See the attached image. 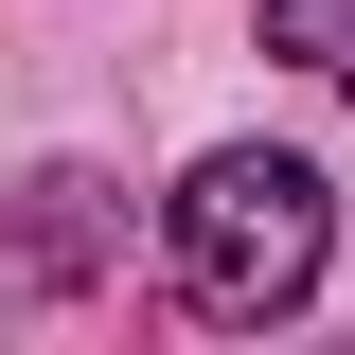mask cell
I'll return each instance as SVG.
<instances>
[{"label": "cell", "instance_id": "cell-1", "mask_svg": "<svg viewBox=\"0 0 355 355\" xmlns=\"http://www.w3.org/2000/svg\"><path fill=\"white\" fill-rule=\"evenodd\" d=\"M160 266H178V302L214 320V338H284V320L320 302V266H338V196H320V160H284V142H214V160L160 196Z\"/></svg>", "mask_w": 355, "mask_h": 355}, {"label": "cell", "instance_id": "cell-2", "mask_svg": "<svg viewBox=\"0 0 355 355\" xmlns=\"http://www.w3.org/2000/svg\"><path fill=\"white\" fill-rule=\"evenodd\" d=\"M107 249H125V178H89V160H36V178H18V231H0V320L71 302Z\"/></svg>", "mask_w": 355, "mask_h": 355}, {"label": "cell", "instance_id": "cell-3", "mask_svg": "<svg viewBox=\"0 0 355 355\" xmlns=\"http://www.w3.org/2000/svg\"><path fill=\"white\" fill-rule=\"evenodd\" d=\"M266 53H302V71L355 107V0H266Z\"/></svg>", "mask_w": 355, "mask_h": 355}]
</instances>
